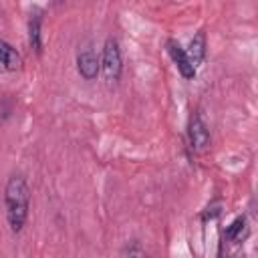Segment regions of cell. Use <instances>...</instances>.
I'll return each instance as SVG.
<instances>
[{"mask_svg":"<svg viewBox=\"0 0 258 258\" xmlns=\"http://www.w3.org/2000/svg\"><path fill=\"white\" fill-rule=\"evenodd\" d=\"M244 230H246V218H244V216H238V218L226 228V238H230V240H240Z\"/></svg>","mask_w":258,"mask_h":258,"instance_id":"9","label":"cell"},{"mask_svg":"<svg viewBox=\"0 0 258 258\" xmlns=\"http://www.w3.org/2000/svg\"><path fill=\"white\" fill-rule=\"evenodd\" d=\"M187 52V58L189 62L194 64V69L198 71V67L204 62L206 58V34L200 30L198 34H194V38L189 40V48L185 50Z\"/></svg>","mask_w":258,"mask_h":258,"instance_id":"6","label":"cell"},{"mask_svg":"<svg viewBox=\"0 0 258 258\" xmlns=\"http://www.w3.org/2000/svg\"><path fill=\"white\" fill-rule=\"evenodd\" d=\"M187 129H189L187 133H189V143H191V147L198 149V151H204V149L210 145V131H208V127H206V123H204V119H202L200 113H194V115H191Z\"/></svg>","mask_w":258,"mask_h":258,"instance_id":"4","label":"cell"},{"mask_svg":"<svg viewBox=\"0 0 258 258\" xmlns=\"http://www.w3.org/2000/svg\"><path fill=\"white\" fill-rule=\"evenodd\" d=\"M4 206H6V222L14 234H18L28 218V208H30V191L26 179L16 173L10 175L4 187Z\"/></svg>","mask_w":258,"mask_h":258,"instance_id":"1","label":"cell"},{"mask_svg":"<svg viewBox=\"0 0 258 258\" xmlns=\"http://www.w3.org/2000/svg\"><path fill=\"white\" fill-rule=\"evenodd\" d=\"M218 258H230L228 254H224V250H220V254H218Z\"/></svg>","mask_w":258,"mask_h":258,"instance_id":"10","label":"cell"},{"mask_svg":"<svg viewBox=\"0 0 258 258\" xmlns=\"http://www.w3.org/2000/svg\"><path fill=\"white\" fill-rule=\"evenodd\" d=\"M165 48H167V52H169L171 60L175 62V67H177L179 75H181L183 79L191 81V79L196 77V69H194V64L189 62L185 48H181V44H179L177 40H173V38H169V40L165 42Z\"/></svg>","mask_w":258,"mask_h":258,"instance_id":"3","label":"cell"},{"mask_svg":"<svg viewBox=\"0 0 258 258\" xmlns=\"http://www.w3.org/2000/svg\"><path fill=\"white\" fill-rule=\"evenodd\" d=\"M101 69H103V75H105L107 83H117L119 81L121 69H123V60H121L119 42L115 38H107L105 40L103 56H101Z\"/></svg>","mask_w":258,"mask_h":258,"instance_id":"2","label":"cell"},{"mask_svg":"<svg viewBox=\"0 0 258 258\" xmlns=\"http://www.w3.org/2000/svg\"><path fill=\"white\" fill-rule=\"evenodd\" d=\"M77 69H79V73H81L83 79L93 81L99 75V69H101V62L97 58V52L93 48H83L77 54Z\"/></svg>","mask_w":258,"mask_h":258,"instance_id":"5","label":"cell"},{"mask_svg":"<svg viewBox=\"0 0 258 258\" xmlns=\"http://www.w3.org/2000/svg\"><path fill=\"white\" fill-rule=\"evenodd\" d=\"M0 64H2L6 71H18V69L22 67V56H20V52H18L12 44H8L6 40H2V38H0Z\"/></svg>","mask_w":258,"mask_h":258,"instance_id":"7","label":"cell"},{"mask_svg":"<svg viewBox=\"0 0 258 258\" xmlns=\"http://www.w3.org/2000/svg\"><path fill=\"white\" fill-rule=\"evenodd\" d=\"M129 258H141V256H139V254H135V252H131V254H129Z\"/></svg>","mask_w":258,"mask_h":258,"instance_id":"11","label":"cell"},{"mask_svg":"<svg viewBox=\"0 0 258 258\" xmlns=\"http://www.w3.org/2000/svg\"><path fill=\"white\" fill-rule=\"evenodd\" d=\"M40 24H42L40 14L38 12L32 14L30 20H28V42H30V48L36 54L42 52V28H40Z\"/></svg>","mask_w":258,"mask_h":258,"instance_id":"8","label":"cell"}]
</instances>
